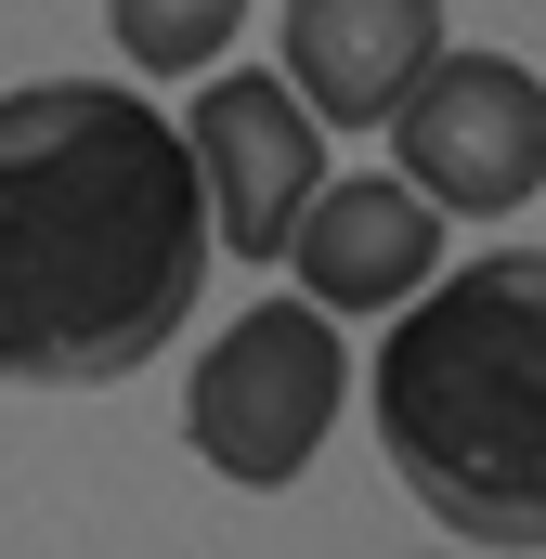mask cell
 I'll list each match as a JSON object with an SVG mask.
<instances>
[{"instance_id": "cell-1", "label": "cell", "mask_w": 546, "mask_h": 559, "mask_svg": "<svg viewBox=\"0 0 546 559\" xmlns=\"http://www.w3.org/2000/svg\"><path fill=\"white\" fill-rule=\"evenodd\" d=\"M209 182L195 143L118 79L0 92V378L105 391L182 338L209 286Z\"/></svg>"}, {"instance_id": "cell-2", "label": "cell", "mask_w": 546, "mask_h": 559, "mask_svg": "<svg viewBox=\"0 0 546 559\" xmlns=\"http://www.w3.org/2000/svg\"><path fill=\"white\" fill-rule=\"evenodd\" d=\"M378 442L455 547H546V248L455 261L391 312Z\"/></svg>"}, {"instance_id": "cell-3", "label": "cell", "mask_w": 546, "mask_h": 559, "mask_svg": "<svg viewBox=\"0 0 546 559\" xmlns=\"http://www.w3.org/2000/svg\"><path fill=\"white\" fill-rule=\"evenodd\" d=\"M339 391H352V365H339V312L299 286V299H248V325L209 338V365H195V391H182V429H195V455H209L222 481L286 495V481L325 455Z\"/></svg>"}, {"instance_id": "cell-4", "label": "cell", "mask_w": 546, "mask_h": 559, "mask_svg": "<svg viewBox=\"0 0 546 559\" xmlns=\"http://www.w3.org/2000/svg\"><path fill=\"white\" fill-rule=\"evenodd\" d=\"M391 156L429 209L508 222L546 182V79L521 52H429V79L391 105Z\"/></svg>"}, {"instance_id": "cell-5", "label": "cell", "mask_w": 546, "mask_h": 559, "mask_svg": "<svg viewBox=\"0 0 546 559\" xmlns=\"http://www.w3.org/2000/svg\"><path fill=\"white\" fill-rule=\"evenodd\" d=\"M195 182H209V222H222V248L235 261H286V235H299V209H312V182H325V118L299 105V79L286 66H248V79H209L195 92Z\"/></svg>"}, {"instance_id": "cell-6", "label": "cell", "mask_w": 546, "mask_h": 559, "mask_svg": "<svg viewBox=\"0 0 546 559\" xmlns=\"http://www.w3.org/2000/svg\"><path fill=\"white\" fill-rule=\"evenodd\" d=\"M299 286L325 312H404L416 286L442 274V209L416 195L404 169H352V182H312L299 235H286Z\"/></svg>"}, {"instance_id": "cell-7", "label": "cell", "mask_w": 546, "mask_h": 559, "mask_svg": "<svg viewBox=\"0 0 546 559\" xmlns=\"http://www.w3.org/2000/svg\"><path fill=\"white\" fill-rule=\"evenodd\" d=\"M442 52V0H286V79L325 131H391Z\"/></svg>"}, {"instance_id": "cell-8", "label": "cell", "mask_w": 546, "mask_h": 559, "mask_svg": "<svg viewBox=\"0 0 546 559\" xmlns=\"http://www.w3.org/2000/svg\"><path fill=\"white\" fill-rule=\"evenodd\" d=\"M105 26H118V52H131L143 79H209L235 52L248 0H105Z\"/></svg>"}]
</instances>
